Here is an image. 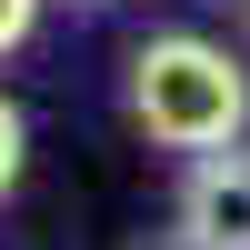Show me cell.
<instances>
[{
	"label": "cell",
	"mask_w": 250,
	"mask_h": 250,
	"mask_svg": "<svg viewBox=\"0 0 250 250\" xmlns=\"http://www.w3.org/2000/svg\"><path fill=\"white\" fill-rule=\"evenodd\" d=\"M30 20H40V0H0V50H20V40H30Z\"/></svg>",
	"instance_id": "277c9868"
},
{
	"label": "cell",
	"mask_w": 250,
	"mask_h": 250,
	"mask_svg": "<svg viewBox=\"0 0 250 250\" xmlns=\"http://www.w3.org/2000/svg\"><path fill=\"white\" fill-rule=\"evenodd\" d=\"M180 240L190 250H250V160L200 150V170L180 180Z\"/></svg>",
	"instance_id": "7a4b0ae2"
},
{
	"label": "cell",
	"mask_w": 250,
	"mask_h": 250,
	"mask_svg": "<svg viewBox=\"0 0 250 250\" xmlns=\"http://www.w3.org/2000/svg\"><path fill=\"white\" fill-rule=\"evenodd\" d=\"M130 250H190V240H180V220H170V240H130Z\"/></svg>",
	"instance_id": "5b68a950"
},
{
	"label": "cell",
	"mask_w": 250,
	"mask_h": 250,
	"mask_svg": "<svg viewBox=\"0 0 250 250\" xmlns=\"http://www.w3.org/2000/svg\"><path fill=\"white\" fill-rule=\"evenodd\" d=\"M130 120L160 140V150H230L240 120H250V80L230 50L170 30V40H140L130 50Z\"/></svg>",
	"instance_id": "6da1fadb"
},
{
	"label": "cell",
	"mask_w": 250,
	"mask_h": 250,
	"mask_svg": "<svg viewBox=\"0 0 250 250\" xmlns=\"http://www.w3.org/2000/svg\"><path fill=\"white\" fill-rule=\"evenodd\" d=\"M20 160H30V130H20V110L0 100V200H10V180H20Z\"/></svg>",
	"instance_id": "3957f363"
}]
</instances>
